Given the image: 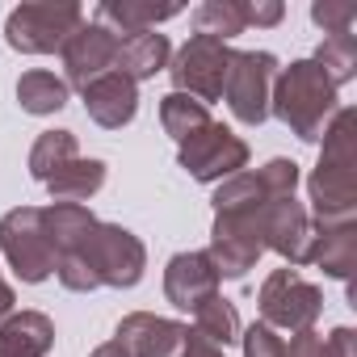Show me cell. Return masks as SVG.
I'll list each match as a JSON object with an SVG mask.
<instances>
[{"label":"cell","mask_w":357,"mask_h":357,"mask_svg":"<svg viewBox=\"0 0 357 357\" xmlns=\"http://www.w3.org/2000/svg\"><path fill=\"white\" fill-rule=\"evenodd\" d=\"M143 269H147L143 240L118 223H93L84 231V240L55 261V278L72 294H89L97 286L130 290V286H139Z\"/></svg>","instance_id":"1"},{"label":"cell","mask_w":357,"mask_h":357,"mask_svg":"<svg viewBox=\"0 0 357 357\" xmlns=\"http://www.w3.org/2000/svg\"><path fill=\"white\" fill-rule=\"evenodd\" d=\"M311 227H336L353 223L357 211V135H353V109H336V118L324 130V151L311 172Z\"/></svg>","instance_id":"2"},{"label":"cell","mask_w":357,"mask_h":357,"mask_svg":"<svg viewBox=\"0 0 357 357\" xmlns=\"http://www.w3.org/2000/svg\"><path fill=\"white\" fill-rule=\"evenodd\" d=\"M269 114H278L303 143H319L328 122L336 118V84L319 72L315 59H298L273 76Z\"/></svg>","instance_id":"3"},{"label":"cell","mask_w":357,"mask_h":357,"mask_svg":"<svg viewBox=\"0 0 357 357\" xmlns=\"http://www.w3.org/2000/svg\"><path fill=\"white\" fill-rule=\"evenodd\" d=\"M84 26V9L72 0H30L17 5L5 22V43L22 55H51Z\"/></svg>","instance_id":"4"},{"label":"cell","mask_w":357,"mask_h":357,"mask_svg":"<svg viewBox=\"0 0 357 357\" xmlns=\"http://www.w3.org/2000/svg\"><path fill=\"white\" fill-rule=\"evenodd\" d=\"M261 324L265 328H286V332H307L315 328V319L324 315V290L311 286L298 269H273L261 286Z\"/></svg>","instance_id":"5"},{"label":"cell","mask_w":357,"mask_h":357,"mask_svg":"<svg viewBox=\"0 0 357 357\" xmlns=\"http://www.w3.org/2000/svg\"><path fill=\"white\" fill-rule=\"evenodd\" d=\"M0 252L13 265V273L30 286L55 273V252L43 227V206H17L0 219Z\"/></svg>","instance_id":"6"},{"label":"cell","mask_w":357,"mask_h":357,"mask_svg":"<svg viewBox=\"0 0 357 357\" xmlns=\"http://www.w3.org/2000/svg\"><path fill=\"white\" fill-rule=\"evenodd\" d=\"M273 76H278V59L269 51H231L227 80H223V97H227L231 114L244 126H261L269 118Z\"/></svg>","instance_id":"7"},{"label":"cell","mask_w":357,"mask_h":357,"mask_svg":"<svg viewBox=\"0 0 357 357\" xmlns=\"http://www.w3.org/2000/svg\"><path fill=\"white\" fill-rule=\"evenodd\" d=\"M176 160L194 181H227L248 164V143L240 135H231L223 122H206L198 135H190L185 143H176Z\"/></svg>","instance_id":"8"},{"label":"cell","mask_w":357,"mask_h":357,"mask_svg":"<svg viewBox=\"0 0 357 357\" xmlns=\"http://www.w3.org/2000/svg\"><path fill=\"white\" fill-rule=\"evenodd\" d=\"M227 59L231 47L219 38H202L194 34L181 51L172 55L168 72H172V93H185L194 101H219L223 97V80H227Z\"/></svg>","instance_id":"9"},{"label":"cell","mask_w":357,"mask_h":357,"mask_svg":"<svg viewBox=\"0 0 357 357\" xmlns=\"http://www.w3.org/2000/svg\"><path fill=\"white\" fill-rule=\"evenodd\" d=\"M257 231L261 244L273 248L286 265H307V244H311V215L294 198H269L257 211Z\"/></svg>","instance_id":"10"},{"label":"cell","mask_w":357,"mask_h":357,"mask_svg":"<svg viewBox=\"0 0 357 357\" xmlns=\"http://www.w3.org/2000/svg\"><path fill=\"white\" fill-rule=\"evenodd\" d=\"M63 72H68V89H89L93 80H101L105 72H114V59H118V34L105 30L101 22H84L68 43H63Z\"/></svg>","instance_id":"11"},{"label":"cell","mask_w":357,"mask_h":357,"mask_svg":"<svg viewBox=\"0 0 357 357\" xmlns=\"http://www.w3.org/2000/svg\"><path fill=\"white\" fill-rule=\"evenodd\" d=\"M185 336H190L185 324L164 319V315H151V311L126 315L118 324V332H114V340H122L130 357H181Z\"/></svg>","instance_id":"12"},{"label":"cell","mask_w":357,"mask_h":357,"mask_svg":"<svg viewBox=\"0 0 357 357\" xmlns=\"http://www.w3.org/2000/svg\"><path fill=\"white\" fill-rule=\"evenodd\" d=\"M164 294L176 311H198L211 294H219V273L206 252H176L164 269Z\"/></svg>","instance_id":"13"},{"label":"cell","mask_w":357,"mask_h":357,"mask_svg":"<svg viewBox=\"0 0 357 357\" xmlns=\"http://www.w3.org/2000/svg\"><path fill=\"white\" fill-rule=\"evenodd\" d=\"M84 109L97 126L105 130H122L135 114H139V89L135 80H126L122 72H105L101 80H93L84 89Z\"/></svg>","instance_id":"14"},{"label":"cell","mask_w":357,"mask_h":357,"mask_svg":"<svg viewBox=\"0 0 357 357\" xmlns=\"http://www.w3.org/2000/svg\"><path fill=\"white\" fill-rule=\"evenodd\" d=\"M307 265H319L328 278L349 282V273L357 265V231H353V223L315 227L311 244H307Z\"/></svg>","instance_id":"15"},{"label":"cell","mask_w":357,"mask_h":357,"mask_svg":"<svg viewBox=\"0 0 357 357\" xmlns=\"http://www.w3.org/2000/svg\"><path fill=\"white\" fill-rule=\"evenodd\" d=\"M55 344V324L43 311H13L0 324V357H47Z\"/></svg>","instance_id":"16"},{"label":"cell","mask_w":357,"mask_h":357,"mask_svg":"<svg viewBox=\"0 0 357 357\" xmlns=\"http://www.w3.org/2000/svg\"><path fill=\"white\" fill-rule=\"evenodd\" d=\"M172 59V43L155 30H143V34H122L118 38V59H114V72H122L126 80H147L155 76L160 68H168Z\"/></svg>","instance_id":"17"},{"label":"cell","mask_w":357,"mask_h":357,"mask_svg":"<svg viewBox=\"0 0 357 357\" xmlns=\"http://www.w3.org/2000/svg\"><path fill=\"white\" fill-rule=\"evenodd\" d=\"M176 13H181V5H143V0H101L97 22L122 38V34H143V30H155L160 22H168V17H176Z\"/></svg>","instance_id":"18"},{"label":"cell","mask_w":357,"mask_h":357,"mask_svg":"<svg viewBox=\"0 0 357 357\" xmlns=\"http://www.w3.org/2000/svg\"><path fill=\"white\" fill-rule=\"evenodd\" d=\"M101 185H105V164H101V160H84V155L68 160V164L51 176V181H47L51 202H76V206H84Z\"/></svg>","instance_id":"19"},{"label":"cell","mask_w":357,"mask_h":357,"mask_svg":"<svg viewBox=\"0 0 357 357\" xmlns=\"http://www.w3.org/2000/svg\"><path fill=\"white\" fill-rule=\"evenodd\" d=\"M17 101H22V109L26 114H59L63 105H68V84L55 76V72H43V68H34V72H26L22 80H17Z\"/></svg>","instance_id":"20"},{"label":"cell","mask_w":357,"mask_h":357,"mask_svg":"<svg viewBox=\"0 0 357 357\" xmlns=\"http://www.w3.org/2000/svg\"><path fill=\"white\" fill-rule=\"evenodd\" d=\"M80 155V147H76V135L72 130H43L38 139H34V147H30V176L34 181H51V176L68 164V160H76Z\"/></svg>","instance_id":"21"},{"label":"cell","mask_w":357,"mask_h":357,"mask_svg":"<svg viewBox=\"0 0 357 357\" xmlns=\"http://www.w3.org/2000/svg\"><path fill=\"white\" fill-rule=\"evenodd\" d=\"M194 30L202 38H219V43L244 34L248 30V22H244V0H206V5L194 13Z\"/></svg>","instance_id":"22"},{"label":"cell","mask_w":357,"mask_h":357,"mask_svg":"<svg viewBox=\"0 0 357 357\" xmlns=\"http://www.w3.org/2000/svg\"><path fill=\"white\" fill-rule=\"evenodd\" d=\"M160 122H164V135H172L176 143H185L190 135H198V130L211 122V114H206L202 101H194V97H185V93H168V97L160 101Z\"/></svg>","instance_id":"23"},{"label":"cell","mask_w":357,"mask_h":357,"mask_svg":"<svg viewBox=\"0 0 357 357\" xmlns=\"http://www.w3.org/2000/svg\"><path fill=\"white\" fill-rule=\"evenodd\" d=\"M194 319H198V332L206 336V340H215L219 349L223 344H236L240 340V311H236V303H227L223 294H211L198 311H194Z\"/></svg>","instance_id":"24"},{"label":"cell","mask_w":357,"mask_h":357,"mask_svg":"<svg viewBox=\"0 0 357 357\" xmlns=\"http://www.w3.org/2000/svg\"><path fill=\"white\" fill-rule=\"evenodd\" d=\"M315 63H319V72L340 89V84H349L353 76H357V38L353 34H328L324 43H319V51H315Z\"/></svg>","instance_id":"25"},{"label":"cell","mask_w":357,"mask_h":357,"mask_svg":"<svg viewBox=\"0 0 357 357\" xmlns=\"http://www.w3.org/2000/svg\"><path fill=\"white\" fill-rule=\"evenodd\" d=\"M257 181L269 198H294L298 190V164L294 160H269L261 172H257Z\"/></svg>","instance_id":"26"},{"label":"cell","mask_w":357,"mask_h":357,"mask_svg":"<svg viewBox=\"0 0 357 357\" xmlns=\"http://www.w3.org/2000/svg\"><path fill=\"white\" fill-rule=\"evenodd\" d=\"M311 22L324 26V34H353L357 5H349V0H319V5H311Z\"/></svg>","instance_id":"27"},{"label":"cell","mask_w":357,"mask_h":357,"mask_svg":"<svg viewBox=\"0 0 357 357\" xmlns=\"http://www.w3.org/2000/svg\"><path fill=\"white\" fill-rule=\"evenodd\" d=\"M240 344H244V357H286V340L265 324H252L248 332H240Z\"/></svg>","instance_id":"28"},{"label":"cell","mask_w":357,"mask_h":357,"mask_svg":"<svg viewBox=\"0 0 357 357\" xmlns=\"http://www.w3.org/2000/svg\"><path fill=\"white\" fill-rule=\"evenodd\" d=\"M286 357H328V344H324V336L315 328H307V332H294L290 336Z\"/></svg>","instance_id":"29"},{"label":"cell","mask_w":357,"mask_h":357,"mask_svg":"<svg viewBox=\"0 0 357 357\" xmlns=\"http://www.w3.org/2000/svg\"><path fill=\"white\" fill-rule=\"evenodd\" d=\"M282 17H286V9L278 5V0H257V5L244 0V22L248 26H278Z\"/></svg>","instance_id":"30"},{"label":"cell","mask_w":357,"mask_h":357,"mask_svg":"<svg viewBox=\"0 0 357 357\" xmlns=\"http://www.w3.org/2000/svg\"><path fill=\"white\" fill-rule=\"evenodd\" d=\"M181 357H223V349L215 344V340H206L198 328L185 336V349H181Z\"/></svg>","instance_id":"31"},{"label":"cell","mask_w":357,"mask_h":357,"mask_svg":"<svg viewBox=\"0 0 357 357\" xmlns=\"http://www.w3.org/2000/svg\"><path fill=\"white\" fill-rule=\"evenodd\" d=\"M353 328H336L332 336H324V344H328V357H353Z\"/></svg>","instance_id":"32"},{"label":"cell","mask_w":357,"mask_h":357,"mask_svg":"<svg viewBox=\"0 0 357 357\" xmlns=\"http://www.w3.org/2000/svg\"><path fill=\"white\" fill-rule=\"evenodd\" d=\"M13 303H17V298H13V286H9L5 278H0V324H5V319L13 315Z\"/></svg>","instance_id":"33"},{"label":"cell","mask_w":357,"mask_h":357,"mask_svg":"<svg viewBox=\"0 0 357 357\" xmlns=\"http://www.w3.org/2000/svg\"><path fill=\"white\" fill-rule=\"evenodd\" d=\"M89 357H130V353H126V344H122V340H105V344H97Z\"/></svg>","instance_id":"34"}]
</instances>
